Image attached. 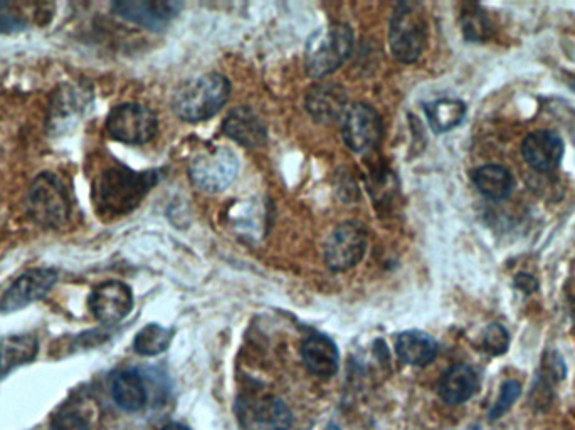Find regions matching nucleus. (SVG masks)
Here are the masks:
<instances>
[{
    "mask_svg": "<svg viewBox=\"0 0 575 430\" xmlns=\"http://www.w3.org/2000/svg\"><path fill=\"white\" fill-rule=\"evenodd\" d=\"M157 182L155 174H133L127 168H110L95 185V202L103 215H123L135 209Z\"/></svg>",
    "mask_w": 575,
    "mask_h": 430,
    "instance_id": "1",
    "label": "nucleus"
},
{
    "mask_svg": "<svg viewBox=\"0 0 575 430\" xmlns=\"http://www.w3.org/2000/svg\"><path fill=\"white\" fill-rule=\"evenodd\" d=\"M231 83L221 74H204L190 79L175 91V115L185 121H204L217 115L226 105Z\"/></svg>",
    "mask_w": 575,
    "mask_h": 430,
    "instance_id": "2",
    "label": "nucleus"
},
{
    "mask_svg": "<svg viewBox=\"0 0 575 430\" xmlns=\"http://www.w3.org/2000/svg\"><path fill=\"white\" fill-rule=\"evenodd\" d=\"M354 48V32L345 24H330L313 32L305 49L306 71L323 78L337 71Z\"/></svg>",
    "mask_w": 575,
    "mask_h": 430,
    "instance_id": "3",
    "label": "nucleus"
},
{
    "mask_svg": "<svg viewBox=\"0 0 575 430\" xmlns=\"http://www.w3.org/2000/svg\"><path fill=\"white\" fill-rule=\"evenodd\" d=\"M426 22L414 2L397 4L389 29V44L394 58L401 63H414L426 46Z\"/></svg>",
    "mask_w": 575,
    "mask_h": 430,
    "instance_id": "4",
    "label": "nucleus"
},
{
    "mask_svg": "<svg viewBox=\"0 0 575 430\" xmlns=\"http://www.w3.org/2000/svg\"><path fill=\"white\" fill-rule=\"evenodd\" d=\"M239 162L236 153L226 147H216L192 158L189 175L197 189L216 194L233 184L238 175Z\"/></svg>",
    "mask_w": 575,
    "mask_h": 430,
    "instance_id": "5",
    "label": "nucleus"
},
{
    "mask_svg": "<svg viewBox=\"0 0 575 430\" xmlns=\"http://www.w3.org/2000/svg\"><path fill=\"white\" fill-rule=\"evenodd\" d=\"M32 217L44 226L59 227L68 221L69 200L63 182L51 174L39 175L27 195Z\"/></svg>",
    "mask_w": 575,
    "mask_h": 430,
    "instance_id": "6",
    "label": "nucleus"
},
{
    "mask_svg": "<svg viewBox=\"0 0 575 430\" xmlns=\"http://www.w3.org/2000/svg\"><path fill=\"white\" fill-rule=\"evenodd\" d=\"M157 116L147 106L137 103L117 106L106 120V130L118 142L143 145L157 133Z\"/></svg>",
    "mask_w": 575,
    "mask_h": 430,
    "instance_id": "7",
    "label": "nucleus"
},
{
    "mask_svg": "<svg viewBox=\"0 0 575 430\" xmlns=\"http://www.w3.org/2000/svg\"><path fill=\"white\" fill-rule=\"evenodd\" d=\"M369 234L360 222H343L328 237L325 263L332 271H347L362 261L367 251Z\"/></svg>",
    "mask_w": 575,
    "mask_h": 430,
    "instance_id": "8",
    "label": "nucleus"
},
{
    "mask_svg": "<svg viewBox=\"0 0 575 430\" xmlns=\"http://www.w3.org/2000/svg\"><path fill=\"white\" fill-rule=\"evenodd\" d=\"M343 140L352 152H365L379 142L382 120L372 106L354 105L342 116Z\"/></svg>",
    "mask_w": 575,
    "mask_h": 430,
    "instance_id": "9",
    "label": "nucleus"
},
{
    "mask_svg": "<svg viewBox=\"0 0 575 430\" xmlns=\"http://www.w3.org/2000/svg\"><path fill=\"white\" fill-rule=\"evenodd\" d=\"M133 308L132 289L120 281H106L96 286L90 296V310L96 320L113 325L127 318Z\"/></svg>",
    "mask_w": 575,
    "mask_h": 430,
    "instance_id": "10",
    "label": "nucleus"
},
{
    "mask_svg": "<svg viewBox=\"0 0 575 430\" xmlns=\"http://www.w3.org/2000/svg\"><path fill=\"white\" fill-rule=\"evenodd\" d=\"M58 281V273L53 269H31L17 278L2 298L0 308L4 311L21 310L37 299L44 298Z\"/></svg>",
    "mask_w": 575,
    "mask_h": 430,
    "instance_id": "11",
    "label": "nucleus"
},
{
    "mask_svg": "<svg viewBox=\"0 0 575 430\" xmlns=\"http://www.w3.org/2000/svg\"><path fill=\"white\" fill-rule=\"evenodd\" d=\"M113 9L118 16L125 17L128 21L137 22L140 26L148 29H160L169 24L179 14V2H167V0H127V2H115Z\"/></svg>",
    "mask_w": 575,
    "mask_h": 430,
    "instance_id": "12",
    "label": "nucleus"
},
{
    "mask_svg": "<svg viewBox=\"0 0 575 430\" xmlns=\"http://www.w3.org/2000/svg\"><path fill=\"white\" fill-rule=\"evenodd\" d=\"M523 158L537 172H550L559 167L564 157V143L554 132H533L523 140Z\"/></svg>",
    "mask_w": 575,
    "mask_h": 430,
    "instance_id": "13",
    "label": "nucleus"
},
{
    "mask_svg": "<svg viewBox=\"0 0 575 430\" xmlns=\"http://www.w3.org/2000/svg\"><path fill=\"white\" fill-rule=\"evenodd\" d=\"M306 110L315 120H337L347 111V93L335 83L317 84L306 96Z\"/></svg>",
    "mask_w": 575,
    "mask_h": 430,
    "instance_id": "14",
    "label": "nucleus"
},
{
    "mask_svg": "<svg viewBox=\"0 0 575 430\" xmlns=\"http://www.w3.org/2000/svg\"><path fill=\"white\" fill-rule=\"evenodd\" d=\"M222 132L244 147H259L266 140V126L251 108L241 106L231 111L224 120Z\"/></svg>",
    "mask_w": 575,
    "mask_h": 430,
    "instance_id": "15",
    "label": "nucleus"
},
{
    "mask_svg": "<svg viewBox=\"0 0 575 430\" xmlns=\"http://www.w3.org/2000/svg\"><path fill=\"white\" fill-rule=\"evenodd\" d=\"M301 358L305 367L318 377H332L338 370V348L328 336H308L301 345Z\"/></svg>",
    "mask_w": 575,
    "mask_h": 430,
    "instance_id": "16",
    "label": "nucleus"
},
{
    "mask_svg": "<svg viewBox=\"0 0 575 430\" xmlns=\"http://www.w3.org/2000/svg\"><path fill=\"white\" fill-rule=\"evenodd\" d=\"M478 390V377L470 365L459 363L449 368L439 380V397L449 405L463 404Z\"/></svg>",
    "mask_w": 575,
    "mask_h": 430,
    "instance_id": "17",
    "label": "nucleus"
},
{
    "mask_svg": "<svg viewBox=\"0 0 575 430\" xmlns=\"http://www.w3.org/2000/svg\"><path fill=\"white\" fill-rule=\"evenodd\" d=\"M397 357L412 367H426L438 355V343L424 331H404L396 338Z\"/></svg>",
    "mask_w": 575,
    "mask_h": 430,
    "instance_id": "18",
    "label": "nucleus"
},
{
    "mask_svg": "<svg viewBox=\"0 0 575 430\" xmlns=\"http://www.w3.org/2000/svg\"><path fill=\"white\" fill-rule=\"evenodd\" d=\"M39 343L36 336H7L0 343V378L6 377L12 370L31 363L37 357Z\"/></svg>",
    "mask_w": 575,
    "mask_h": 430,
    "instance_id": "19",
    "label": "nucleus"
},
{
    "mask_svg": "<svg viewBox=\"0 0 575 430\" xmlns=\"http://www.w3.org/2000/svg\"><path fill=\"white\" fill-rule=\"evenodd\" d=\"M111 395L115 404L127 412H138L147 405V389L142 377L133 370L118 373L111 383Z\"/></svg>",
    "mask_w": 575,
    "mask_h": 430,
    "instance_id": "20",
    "label": "nucleus"
},
{
    "mask_svg": "<svg viewBox=\"0 0 575 430\" xmlns=\"http://www.w3.org/2000/svg\"><path fill=\"white\" fill-rule=\"evenodd\" d=\"M473 180H475L476 189L488 199H505L512 192V174L500 165H485V167L478 168L473 175Z\"/></svg>",
    "mask_w": 575,
    "mask_h": 430,
    "instance_id": "21",
    "label": "nucleus"
},
{
    "mask_svg": "<svg viewBox=\"0 0 575 430\" xmlns=\"http://www.w3.org/2000/svg\"><path fill=\"white\" fill-rule=\"evenodd\" d=\"M254 420L268 430H290L293 414L278 397H263L253 409Z\"/></svg>",
    "mask_w": 575,
    "mask_h": 430,
    "instance_id": "22",
    "label": "nucleus"
},
{
    "mask_svg": "<svg viewBox=\"0 0 575 430\" xmlns=\"http://www.w3.org/2000/svg\"><path fill=\"white\" fill-rule=\"evenodd\" d=\"M426 115H428L429 125L436 133L449 132L463 121L466 115L465 103L458 100L433 101L426 105Z\"/></svg>",
    "mask_w": 575,
    "mask_h": 430,
    "instance_id": "23",
    "label": "nucleus"
},
{
    "mask_svg": "<svg viewBox=\"0 0 575 430\" xmlns=\"http://www.w3.org/2000/svg\"><path fill=\"white\" fill-rule=\"evenodd\" d=\"M170 340H172V331L157 323H150L142 331H138L133 347H135V352L143 357H155L169 348Z\"/></svg>",
    "mask_w": 575,
    "mask_h": 430,
    "instance_id": "24",
    "label": "nucleus"
},
{
    "mask_svg": "<svg viewBox=\"0 0 575 430\" xmlns=\"http://www.w3.org/2000/svg\"><path fill=\"white\" fill-rule=\"evenodd\" d=\"M490 24L478 7H470V11L463 14V31L471 41H483Z\"/></svg>",
    "mask_w": 575,
    "mask_h": 430,
    "instance_id": "25",
    "label": "nucleus"
},
{
    "mask_svg": "<svg viewBox=\"0 0 575 430\" xmlns=\"http://www.w3.org/2000/svg\"><path fill=\"white\" fill-rule=\"evenodd\" d=\"M520 392H522V387H520V383L517 380H507V382L503 383L502 389H500V397L493 405V409L490 410V419H500L515 404V400L520 397Z\"/></svg>",
    "mask_w": 575,
    "mask_h": 430,
    "instance_id": "26",
    "label": "nucleus"
},
{
    "mask_svg": "<svg viewBox=\"0 0 575 430\" xmlns=\"http://www.w3.org/2000/svg\"><path fill=\"white\" fill-rule=\"evenodd\" d=\"M483 341H485L486 350L491 355H503V353L507 352L508 345H510V335L500 323H491L486 328Z\"/></svg>",
    "mask_w": 575,
    "mask_h": 430,
    "instance_id": "27",
    "label": "nucleus"
},
{
    "mask_svg": "<svg viewBox=\"0 0 575 430\" xmlns=\"http://www.w3.org/2000/svg\"><path fill=\"white\" fill-rule=\"evenodd\" d=\"M54 427L56 430H88L85 420L74 414L61 415Z\"/></svg>",
    "mask_w": 575,
    "mask_h": 430,
    "instance_id": "28",
    "label": "nucleus"
},
{
    "mask_svg": "<svg viewBox=\"0 0 575 430\" xmlns=\"http://www.w3.org/2000/svg\"><path fill=\"white\" fill-rule=\"evenodd\" d=\"M22 27H24V24L16 17L4 16V14L0 16V32H12L16 31V29H22Z\"/></svg>",
    "mask_w": 575,
    "mask_h": 430,
    "instance_id": "29",
    "label": "nucleus"
},
{
    "mask_svg": "<svg viewBox=\"0 0 575 430\" xmlns=\"http://www.w3.org/2000/svg\"><path fill=\"white\" fill-rule=\"evenodd\" d=\"M162 430H190V429L189 427H185V425L177 424V422H174V424L165 425L164 429Z\"/></svg>",
    "mask_w": 575,
    "mask_h": 430,
    "instance_id": "30",
    "label": "nucleus"
},
{
    "mask_svg": "<svg viewBox=\"0 0 575 430\" xmlns=\"http://www.w3.org/2000/svg\"><path fill=\"white\" fill-rule=\"evenodd\" d=\"M473 430H478V427H475V429H473Z\"/></svg>",
    "mask_w": 575,
    "mask_h": 430,
    "instance_id": "31",
    "label": "nucleus"
}]
</instances>
